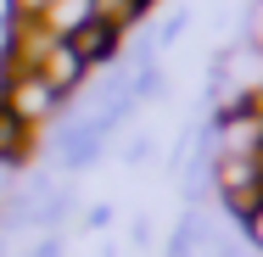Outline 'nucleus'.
Masks as SVG:
<instances>
[{
	"mask_svg": "<svg viewBox=\"0 0 263 257\" xmlns=\"http://www.w3.org/2000/svg\"><path fill=\"white\" fill-rule=\"evenodd\" d=\"M208 190L235 218H247L263 202V156H213L208 162Z\"/></svg>",
	"mask_w": 263,
	"mask_h": 257,
	"instance_id": "f257e3e1",
	"label": "nucleus"
},
{
	"mask_svg": "<svg viewBox=\"0 0 263 257\" xmlns=\"http://www.w3.org/2000/svg\"><path fill=\"white\" fill-rule=\"evenodd\" d=\"M208 140H213V156H263V106L258 101H224Z\"/></svg>",
	"mask_w": 263,
	"mask_h": 257,
	"instance_id": "f03ea898",
	"label": "nucleus"
},
{
	"mask_svg": "<svg viewBox=\"0 0 263 257\" xmlns=\"http://www.w3.org/2000/svg\"><path fill=\"white\" fill-rule=\"evenodd\" d=\"M0 101L11 106L28 129H40L45 117H56V112H62V95H56L40 73H6V78H0Z\"/></svg>",
	"mask_w": 263,
	"mask_h": 257,
	"instance_id": "7ed1b4c3",
	"label": "nucleus"
},
{
	"mask_svg": "<svg viewBox=\"0 0 263 257\" xmlns=\"http://www.w3.org/2000/svg\"><path fill=\"white\" fill-rule=\"evenodd\" d=\"M67 45H73L79 62L96 73V67H112V62H118V51H123V28H112V23H101V17H90Z\"/></svg>",
	"mask_w": 263,
	"mask_h": 257,
	"instance_id": "20e7f679",
	"label": "nucleus"
},
{
	"mask_svg": "<svg viewBox=\"0 0 263 257\" xmlns=\"http://www.w3.org/2000/svg\"><path fill=\"white\" fill-rule=\"evenodd\" d=\"M40 78H45L56 95L67 101V95H73V90H79V84L90 78V67L79 62V51H73L67 39H51V51H45V62H40Z\"/></svg>",
	"mask_w": 263,
	"mask_h": 257,
	"instance_id": "39448f33",
	"label": "nucleus"
},
{
	"mask_svg": "<svg viewBox=\"0 0 263 257\" xmlns=\"http://www.w3.org/2000/svg\"><path fill=\"white\" fill-rule=\"evenodd\" d=\"M90 17H96V0H51L45 17H40V28H45L51 39H73Z\"/></svg>",
	"mask_w": 263,
	"mask_h": 257,
	"instance_id": "423d86ee",
	"label": "nucleus"
},
{
	"mask_svg": "<svg viewBox=\"0 0 263 257\" xmlns=\"http://www.w3.org/2000/svg\"><path fill=\"white\" fill-rule=\"evenodd\" d=\"M28 146H34V129L0 101V168H23L28 162Z\"/></svg>",
	"mask_w": 263,
	"mask_h": 257,
	"instance_id": "0eeeda50",
	"label": "nucleus"
},
{
	"mask_svg": "<svg viewBox=\"0 0 263 257\" xmlns=\"http://www.w3.org/2000/svg\"><path fill=\"white\" fill-rule=\"evenodd\" d=\"M241 241H247V246H252V252L263 257V202L252 207V212H247V218H241Z\"/></svg>",
	"mask_w": 263,
	"mask_h": 257,
	"instance_id": "6e6552de",
	"label": "nucleus"
},
{
	"mask_svg": "<svg viewBox=\"0 0 263 257\" xmlns=\"http://www.w3.org/2000/svg\"><path fill=\"white\" fill-rule=\"evenodd\" d=\"M45 6H51V0H11V17H17V23H40Z\"/></svg>",
	"mask_w": 263,
	"mask_h": 257,
	"instance_id": "1a4fd4ad",
	"label": "nucleus"
},
{
	"mask_svg": "<svg viewBox=\"0 0 263 257\" xmlns=\"http://www.w3.org/2000/svg\"><path fill=\"white\" fill-rule=\"evenodd\" d=\"M247 34H252V45H258V51H263V6H258V11H252V28H247Z\"/></svg>",
	"mask_w": 263,
	"mask_h": 257,
	"instance_id": "9d476101",
	"label": "nucleus"
}]
</instances>
